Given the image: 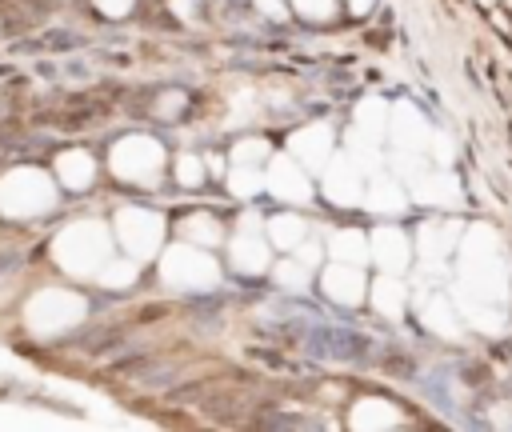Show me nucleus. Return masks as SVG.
I'll list each match as a JSON object with an SVG mask.
<instances>
[{
  "mask_svg": "<svg viewBox=\"0 0 512 432\" xmlns=\"http://www.w3.org/2000/svg\"><path fill=\"white\" fill-rule=\"evenodd\" d=\"M0 204H4L8 212L24 216V212H36V208L52 204V188H48L44 176H36V172H20V176H8V180H4V188H0Z\"/></svg>",
  "mask_w": 512,
  "mask_h": 432,
  "instance_id": "f257e3e1",
  "label": "nucleus"
},
{
  "mask_svg": "<svg viewBox=\"0 0 512 432\" xmlns=\"http://www.w3.org/2000/svg\"><path fill=\"white\" fill-rule=\"evenodd\" d=\"M164 276L172 284H212L216 280V268L208 256L192 252V248H176L168 260H164Z\"/></svg>",
  "mask_w": 512,
  "mask_h": 432,
  "instance_id": "f03ea898",
  "label": "nucleus"
},
{
  "mask_svg": "<svg viewBox=\"0 0 512 432\" xmlns=\"http://www.w3.org/2000/svg\"><path fill=\"white\" fill-rule=\"evenodd\" d=\"M160 164V148L152 144V140H144V136H132V140H124L116 152H112V168L120 172V176H144V168L152 172Z\"/></svg>",
  "mask_w": 512,
  "mask_h": 432,
  "instance_id": "7ed1b4c3",
  "label": "nucleus"
},
{
  "mask_svg": "<svg viewBox=\"0 0 512 432\" xmlns=\"http://www.w3.org/2000/svg\"><path fill=\"white\" fill-rule=\"evenodd\" d=\"M156 236H160V220H156L152 212H124V216H120V240H124L136 256H148L152 244H156Z\"/></svg>",
  "mask_w": 512,
  "mask_h": 432,
  "instance_id": "20e7f679",
  "label": "nucleus"
},
{
  "mask_svg": "<svg viewBox=\"0 0 512 432\" xmlns=\"http://www.w3.org/2000/svg\"><path fill=\"white\" fill-rule=\"evenodd\" d=\"M324 288H328V296L340 300V304H356V300L364 296V280H360V272H356V268H340V264L328 268Z\"/></svg>",
  "mask_w": 512,
  "mask_h": 432,
  "instance_id": "39448f33",
  "label": "nucleus"
},
{
  "mask_svg": "<svg viewBox=\"0 0 512 432\" xmlns=\"http://www.w3.org/2000/svg\"><path fill=\"white\" fill-rule=\"evenodd\" d=\"M380 264H388V268H396V264H404L408 260V240L400 236V232H380L376 236V252H372Z\"/></svg>",
  "mask_w": 512,
  "mask_h": 432,
  "instance_id": "423d86ee",
  "label": "nucleus"
},
{
  "mask_svg": "<svg viewBox=\"0 0 512 432\" xmlns=\"http://www.w3.org/2000/svg\"><path fill=\"white\" fill-rule=\"evenodd\" d=\"M60 176H64V184L84 188V184L92 180V160H88L84 152H64V156H60Z\"/></svg>",
  "mask_w": 512,
  "mask_h": 432,
  "instance_id": "0eeeda50",
  "label": "nucleus"
},
{
  "mask_svg": "<svg viewBox=\"0 0 512 432\" xmlns=\"http://www.w3.org/2000/svg\"><path fill=\"white\" fill-rule=\"evenodd\" d=\"M272 180H276V192H280V196H308L304 176H300V172H292L284 160H280V164H272Z\"/></svg>",
  "mask_w": 512,
  "mask_h": 432,
  "instance_id": "6e6552de",
  "label": "nucleus"
},
{
  "mask_svg": "<svg viewBox=\"0 0 512 432\" xmlns=\"http://www.w3.org/2000/svg\"><path fill=\"white\" fill-rule=\"evenodd\" d=\"M328 196L332 200H356V176H352V168L340 160V176H336V168H332V176H328Z\"/></svg>",
  "mask_w": 512,
  "mask_h": 432,
  "instance_id": "1a4fd4ad",
  "label": "nucleus"
},
{
  "mask_svg": "<svg viewBox=\"0 0 512 432\" xmlns=\"http://www.w3.org/2000/svg\"><path fill=\"white\" fill-rule=\"evenodd\" d=\"M332 252L340 260H364L368 256V240L356 236V232H340V236H332Z\"/></svg>",
  "mask_w": 512,
  "mask_h": 432,
  "instance_id": "9d476101",
  "label": "nucleus"
},
{
  "mask_svg": "<svg viewBox=\"0 0 512 432\" xmlns=\"http://www.w3.org/2000/svg\"><path fill=\"white\" fill-rule=\"evenodd\" d=\"M368 204H372V208H380V212H388V208H400V204H404V196H400V188H392V180H376V188H372Z\"/></svg>",
  "mask_w": 512,
  "mask_h": 432,
  "instance_id": "9b49d317",
  "label": "nucleus"
},
{
  "mask_svg": "<svg viewBox=\"0 0 512 432\" xmlns=\"http://www.w3.org/2000/svg\"><path fill=\"white\" fill-rule=\"evenodd\" d=\"M300 236H304V232H300V220H292V216H276V220H272V240H276L280 248H296Z\"/></svg>",
  "mask_w": 512,
  "mask_h": 432,
  "instance_id": "f8f14e48",
  "label": "nucleus"
},
{
  "mask_svg": "<svg viewBox=\"0 0 512 432\" xmlns=\"http://www.w3.org/2000/svg\"><path fill=\"white\" fill-rule=\"evenodd\" d=\"M236 264L240 268H248V272H256L260 264H264V244L260 240H236Z\"/></svg>",
  "mask_w": 512,
  "mask_h": 432,
  "instance_id": "ddd939ff",
  "label": "nucleus"
},
{
  "mask_svg": "<svg viewBox=\"0 0 512 432\" xmlns=\"http://www.w3.org/2000/svg\"><path fill=\"white\" fill-rule=\"evenodd\" d=\"M400 300H404V292L396 296V284H392V280H380V284H376V304H380V312H388V316H396V308H400Z\"/></svg>",
  "mask_w": 512,
  "mask_h": 432,
  "instance_id": "4468645a",
  "label": "nucleus"
},
{
  "mask_svg": "<svg viewBox=\"0 0 512 432\" xmlns=\"http://www.w3.org/2000/svg\"><path fill=\"white\" fill-rule=\"evenodd\" d=\"M260 184H256V172H248V168H236L232 172V192H240V196H252Z\"/></svg>",
  "mask_w": 512,
  "mask_h": 432,
  "instance_id": "2eb2a0df",
  "label": "nucleus"
},
{
  "mask_svg": "<svg viewBox=\"0 0 512 432\" xmlns=\"http://www.w3.org/2000/svg\"><path fill=\"white\" fill-rule=\"evenodd\" d=\"M128 276H132V268H108V272H104V284H108V288H112V284H116V288H124V284H128Z\"/></svg>",
  "mask_w": 512,
  "mask_h": 432,
  "instance_id": "dca6fc26",
  "label": "nucleus"
},
{
  "mask_svg": "<svg viewBox=\"0 0 512 432\" xmlns=\"http://www.w3.org/2000/svg\"><path fill=\"white\" fill-rule=\"evenodd\" d=\"M280 280H284V284H304V280H308V272H300L296 264H284V268H280Z\"/></svg>",
  "mask_w": 512,
  "mask_h": 432,
  "instance_id": "f3484780",
  "label": "nucleus"
},
{
  "mask_svg": "<svg viewBox=\"0 0 512 432\" xmlns=\"http://www.w3.org/2000/svg\"><path fill=\"white\" fill-rule=\"evenodd\" d=\"M300 4V12H308V16H324L328 12V0H296Z\"/></svg>",
  "mask_w": 512,
  "mask_h": 432,
  "instance_id": "a211bd4d",
  "label": "nucleus"
},
{
  "mask_svg": "<svg viewBox=\"0 0 512 432\" xmlns=\"http://www.w3.org/2000/svg\"><path fill=\"white\" fill-rule=\"evenodd\" d=\"M180 176H184L188 184H196V180H200V164H196V160H180Z\"/></svg>",
  "mask_w": 512,
  "mask_h": 432,
  "instance_id": "6ab92c4d",
  "label": "nucleus"
},
{
  "mask_svg": "<svg viewBox=\"0 0 512 432\" xmlns=\"http://www.w3.org/2000/svg\"><path fill=\"white\" fill-rule=\"evenodd\" d=\"M260 152H264V144H244V148H236V160H244V164H248V160H256Z\"/></svg>",
  "mask_w": 512,
  "mask_h": 432,
  "instance_id": "aec40b11",
  "label": "nucleus"
},
{
  "mask_svg": "<svg viewBox=\"0 0 512 432\" xmlns=\"http://www.w3.org/2000/svg\"><path fill=\"white\" fill-rule=\"evenodd\" d=\"M132 0H100V8H108V12H124Z\"/></svg>",
  "mask_w": 512,
  "mask_h": 432,
  "instance_id": "412c9836",
  "label": "nucleus"
},
{
  "mask_svg": "<svg viewBox=\"0 0 512 432\" xmlns=\"http://www.w3.org/2000/svg\"><path fill=\"white\" fill-rule=\"evenodd\" d=\"M364 4H372V0H352V8H356V12H364Z\"/></svg>",
  "mask_w": 512,
  "mask_h": 432,
  "instance_id": "4be33fe9",
  "label": "nucleus"
}]
</instances>
